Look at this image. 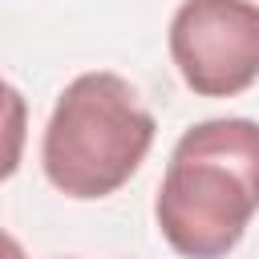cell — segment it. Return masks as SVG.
Masks as SVG:
<instances>
[{"label": "cell", "instance_id": "obj_2", "mask_svg": "<svg viewBox=\"0 0 259 259\" xmlns=\"http://www.w3.org/2000/svg\"><path fill=\"white\" fill-rule=\"evenodd\" d=\"M154 113L117 73H81L65 85L45 125L40 162L69 198H105L142 166L154 146Z\"/></svg>", "mask_w": 259, "mask_h": 259}, {"label": "cell", "instance_id": "obj_3", "mask_svg": "<svg viewBox=\"0 0 259 259\" xmlns=\"http://www.w3.org/2000/svg\"><path fill=\"white\" fill-rule=\"evenodd\" d=\"M170 57L198 97H235L259 81V4L182 0L170 20Z\"/></svg>", "mask_w": 259, "mask_h": 259}, {"label": "cell", "instance_id": "obj_1", "mask_svg": "<svg viewBox=\"0 0 259 259\" xmlns=\"http://www.w3.org/2000/svg\"><path fill=\"white\" fill-rule=\"evenodd\" d=\"M259 210V121L190 125L162 174L154 219L182 259H223Z\"/></svg>", "mask_w": 259, "mask_h": 259}]
</instances>
